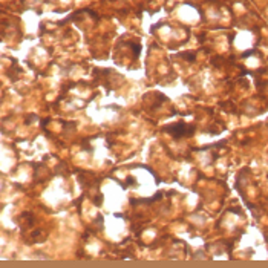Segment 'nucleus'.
I'll use <instances>...</instances> for the list:
<instances>
[{"label": "nucleus", "instance_id": "nucleus-2", "mask_svg": "<svg viewBox=\"0 0 268 268\" xmlns=\"http://www.w3.org/2000/svg\"><path fill=\"white\" fill-rule=\"evenodd\" d=\"M37 118H38L37 115H34V113H31V115H29V116L26 118V124H29V123H31V121H32V119H37Z\"/></svg>", "mask_w": 268, "mask_h": 268}, {"label": "nucleus", "instance_id": "nucleus-1", "mask_svg": "<svg viewBox=\"0 0 268 268\" xmlns=\"http://www.w3.org/2000/svg\"><path fill=\"white\" fill-rule=\"evenodd\" d=\"M162 130L167 132V133H170L173 138H181V136H188V135H191V133L194 132V126H193V124H191V126H187L185 123H176V124H173V126L164 127Z\"/></svg>", "mask_w": 268, "mask_h": 268}]
</instances>
